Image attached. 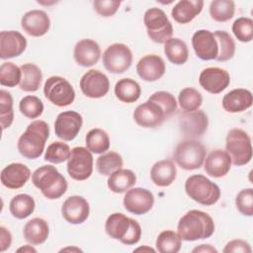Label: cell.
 Returning a JSON list of instances; mask_svg holds the SVG:
<instances>
[{
    "instance_id": "obj_1",
    "label": "cell",
    "mask_w": 253,
    "mask_h": 253,
    "mask_svg": "<svg viewBox=\"0 0 253 253\" xmlns=\"http://www.w3.org/2000/svg\"><path fill=\"white\" fill-rule=\"evenodd\" d=\"M177 230L181 239L185 241L206 239L213 234L214 222L207 212L191 210L180 218Z\"/></svg>"
},
{
    "instance_id": "obj_2",
    "label": "cell",
    "mask_w": 253,
    "mask_h": 253,
    "mask_svg": "<svg viewBox=\"0 0 253 253\" xmlns=\"http://www.w3.org/2000/svg\"><path fill=\"white\" fill-rule=\"evenodd\" d=\"M49 136V126L44 121L37 120L32 122L18 139V150L25 158H39L45 146Z\"/></svg>"
},
{
    "instance_id": "obj_3",
    "label": "cell",
    "mask_w": 253,
    "mask_h": 253,
    "mask_svg": "<svg viewBox=\"0 0 253 253\" xmlns=\"http://www.w3.org/2000/svg\"><path fill=\"white\" fill-rule=\"evenodd\" d=\"M105 230L111 238L119 240L126 245L136 244L141 237L139 223L121 212H114L108 216Z\"/></svg>"
},
{
    "instance_id": "obj_4",
    "label": "cell",
    "mask_w": 253,
    "mask_h": 253,
    "mask_svg": "<svg viewBox=\"0 0 253 253\" xmlns=\"http://www.w3.org/2000/svg\"><path fill=\"white\" fill-rule=\"evenodd\" d=\"M32 182L48 200L63 196L67 190V181L52 165H42L32 174Z\"/></svg>"
},
{
    "instance_id": "obj_5",
    "label": "cell",
    "mask_w": 253,
    "mask_h": 253,
    "mask_svg": "<svg viewBox=\"0 0 253 253\" xmlns=\"http://www.w3.org/2000/svg\"><path fill=\"white\" fill-rule=\"evenodd\" d=\"M186 194L195 202L204 205H214L220 198L219 187L204 175L190 176L185 182Z\"/></svg>"
},
{
    "instance_id": "obj_6",
    "label": "cell",
    "mask_w": 253,
    "mask_h": 253,
    "mask_svg": "<svg viewBox=\"0 0 253 253\" xmlns=\"http://www.w3.org/2000/svg\"><path fill=\"white\" fill-rule=\"evenodd\" d=\"M225 151L234 165L248 164L252 158V144L248 133L240 128L230 129L225 138Z\"/></svg>"
},
{
    "instance_id": "obj_7",
    "label": "cell",
    "mask_w": 253,
    "mask_h": 253,
    "mask_svg": "<svg viewBox=\"0 0 253 253\" xmlns=\"http://www.w3.org/2000/svg\"><path fill=\"white\" fill-rule=\"evenodd\" d=\"M206 147L196 139L189 138L178 143L174 151V160L185 170L201 168L206 158Z\"/></svg>"
},
{
    "instance_id": "obj_8",
    "label": "cell",
    "mask_w": 253,
    "mask_h": 253,
    "mask_svg": "<svg viewBox=\"0 0 253 253\" xmlns=\"http://www.w3.org/2000/svg\"><path fill=\"white\" fill-rule=\"evenodd\" d=\"M147 36L157 43H165L173 35V26L166 13L160 8H150L143 16Z\"/></svg>"
},
{
    "instance_id": "obj_9",
    "label": "cell",
    "mask_w": 253,
    "mask_h": 253,
    "mask_svg": "<svg viewBox=\"0 0 253 253\" xmlns=\"http://www.w3.org/2000/svg\"><path fill=\"white\" fill-rule=\"evenodd\" d=\"M45 98L57 107H66L73 103L75 91L72 85L63 77L50 76L43 85Z\"/></svg>"
},
{
    "instance_id": "obj_10",
    "label": "cell",
    "mask_w": 253,
    "mask_h": 253,
    "mask_svg": "<svg viewBox=\"0 0 253 253\" xmlns=\"http://www.w3.org/2000/svg\"><path fill=\"white\" fill-rule=\"evenodd\" d=\"M131 63L132 52L124 43H113L103 53L104 67L111 73H124L130 67Z\"/></svg>"
},
{
    "instance_id": "obj_11",
    "label": "cell",
    "mask_w": 253,
    "mask_h": 253,
    "mask_svg": "<svg viewBox=\"0 0 253 253\" xmlns=\"http://www.w3.org/2000/svg\"><path fill=\"white\" fill-rule=\"evenodd\" d=\"M67 172L76 181L88 179L93 172V156L91 151L82 146L72 148L67 160Z\"/></svg>"
},
{
    "instance_id": "obj_12",
    "label": "cell",
    "mask_w": 253,
    "mask_h": 253,
    "mask_svg": "<svg viewBox=\"0 0 253 253\" xmlns=\"http://www.w3.org/2000/svg\"><path fill=\"white\" fill-rule=\"evenodd\" d=\"M80 89L82 93L92 99L102 98L109 92L110 81L106 74L97 69L87 71L80 79Z\"/></svg>"
},
{
    "instance_id": "obj_13",
    "label": "cell",
    "mask_w": 253,
    "mask_h": 253,
    "mask_svg": "<svg viewBox=\"0 0 253 253\" xmlns=\"http://www.w3.org/2000/svg\"><path fill=\"white\" fill-rule=\"evenodd\" d=\"M154 204L153 194L144 188H130L124 197L125 209L133 214H144L148 212Z\"/></svg>"
},
{
    "instance_id": "obj_14",
    "label": "cell",
    "mask_w": 253,
    "mask_h": 253,
    "mask_svg": "<svg viewBox=\"0 0 253 253\" xmlns=\"http://www.w3.org/2000/svg\"><path fill=\"white\" fill-rule=\"evenodd\" d=\"M83 124L82 116L75 111L60 113L54 122L56 136L65 141L73 140L79 133Z\"/></svg>"
},
{
    "instance_id": "obj_15",
    "label": "cell",
    "mask_w": 253,
    "mask_h": 253,
    "mask_svg": "<svg viewBox=\"0 0 253 253\" xmlns=\"http://www.w3.org/2000/svg\"><path fill=\"white\" fill-rule=\"evenodd\" d=\"M133 119L142 127H156L167 119V116L157 103L147 100L135 108Z\"/></svg>"
},
{
    "instance_id": "obj_16",
    "label": "cell",
    "mask_w": 253,
    "mask_h": 253,
    "mask_svg": "<svg viewBox=\"0 0 253 253\" xmlns=\"http://www.w3.org/2000/svg\"><path fill=\"white\" fill-rule=\"evenodd\" d=\"M200 85L209 93L219 94L230 84L229 73L219 67L205 68L199 77Z\"/></svg>"
},
{
    "instance_id": "obj_17",
    "label": "cell",
    "mask_w": 253,
    "mask_h": 253,
    "mask_svg": "<svg viewBox=\"0 0 253 253\" xmlns=\"http://www.w3.org/2000/svg\"><path fill=\"white\" fill-rule=\"evenodd\" d=\"M192 45L196 55L203 60L215 59L218 53V44L212 32L199 30L192 37Z\"/></svg>"
},
{
    "instance_id": "obj_18",
    "label": "cell",
    "mask_w": 253,
    "mask_h": 253,
    "mask_svg": "<svg viewBox=\"0 0 253 253\" xmlns=\"http://www.w3.org/2000/svg\"><path fill=\"white\" fill-rule=\"evenodd\" d=\"M179 124L182 132L186 136L196 138L206 132L209 126V119L207 114L201 110L184 112L179 118Z\"/></svg>"
},
{
    "instance_id": "obj_19",
    "label": "cell",
    "mask_w": 253,
    "mask_h": 253,
    "mask_svg": "<svg viewBox=\"0 0 253 253\" xmlns=\"http://www.w3.org/2000/svg\"><path fill=\"white\" fill-rule=\"evenodd\" d=\"M90 207L87 200L81 196H70L62 204L63 218L71 224H81L89 216Z\"/></svg>"
},
{
    "instance_id": "obj_20",
    "label": "cell",
    "mask_w": 253,
    "mask_h": 253,
    "mask_svg": "<svg viewBox=\"0 0 253 253\" xmlns=\"http://www.w3.org/2000/svg\"><path fill=\"white\" fill-rule=\"evenodd\" d=\"M27 47L26 38L18 31H2L0 33V57L2 59L17 57Z\"/></svg>"
},
{
    "instance_id": "obj_21",
    "label": "cell",
    "mask_w": 253,
    "mask_h": 253,
    "mask_svg": "<svg viewBox=\"0 0 253 253\" xmlns=\"http://www.w3.org/2000/svg\"><path fill=\"white\" fill-rule=\"evenodd\" d=\"M21 27L32 37H42L48 32L50 20L44 11L31 10L25 13L22 17Z\"/></svg>"
},
{
    "instance_id": "obj_22",
    "label": "cell",
    "mask_w": 253,
    "mask_h": 253,
    "mask_svg": "<svg viewBox=\"0 0 253 253\" xmlns=\"http://www.w3.org/2000/svg\"><path fill=\"white\" fill-rule=\"evenodd\" d=\"M165 62L157 54H147L141 57L136 64L138 76L147 82L160 79L165 73Z\"/></svg>"
},
{
    "instance_id": "obj_23",
    "label": "cell",
    "mask_w": 253,
    "mask_h": 253,
    "mask_svg": "<svg viewBox=\"0 0 253 253\" xmlns=\"http://www.w3.org/2000/svg\"><path fill=\"white\" fill-rule=\"evenodd\" d=\"M73 56L79 65L83 67H90L99 61L101 48L95 41L91 39H83L76 42L73 50Z\"/></svg>"
},
{
    "instance_id": "obj_24",
    "label": "cell",
    "mask_w": 253,
    "mask_h": 253,
    "mask_svg": "<svg viewBox=\"0 0 253 253\" xmlns=\"http://www.w3.org/2000/svg\"><path fill=\"white\" fill-rule=\"evenodd\" d=\"M231 167V159L225 150L214 149L205 158L204 168L208 175L213 178L225 176Z\"/></svg>"
},
{
    "instance_id": "obj_25",
    "label": "cell",
    "mask_w": 253,
    "mask_h": 253,
    "mask_svg": "<svg viewBox=\"0 0 253 253\" xmlns=\"http://www.w3.org/2000/svg\"><path fill=\"white\" fill-rule=\"evenodd\" d=\"M1 183L8 189L22 188L30 179V169L22 163H11L1 171Z\"/></svg>"
},
{
    "instance_id": "obj_26",
    "label": "cell",
    "mask_w": 253,
    "mask_h": 253,
    "mask_svg": "<svg viewBox=\"0 0 253 253\" xmlns=\"http://www.w3.org/2000/svg\"><path fill=\"white\" fill-rule=\"evenodd\" d=\"M221 103L226 112L241 113L252 106V93L244 88L233 89L223 96Z\"/></svg>"
},
{
    "instance_id": "obj_27",
    "label": "cell",
    "mask_w": 253,
    "mask_h": 253,
    "mask_svg": "<svg viewBox=\"0 0 253 253\" xmlns=\"http://www.w3.org/2000/svg\"><path fill=\"white\" fill-rule=\"evenodd\" d=\"M202 0H181L171 10L172 18L179 24H188L193 21L203 10Z\"/></svg>"
},
{
    "instance_id": "obj_28",
    "label": "cell",
    "mask_w": 253,
    "mask_h": 253,
    "mask_svg": "<svg viewBox=\"0 0 253 253\" xmlns=\"http://www.w3.org/2000/svg\"><path fill=\"white\" fill-rule=\"evenodd\" d=\"M177 169L170 159H163L154 163L150 170V178L158 187H168L176 179Z\"/></svg>"
},
{
    "instance_id": "obj_29",
    "label": "cell",
    "mask_w": 253,
    "mask_h": 253,
    "mask_svg": "<svg viewBox=\"0 0 253 253\" xmlns=\"http://www.w3.org/2000/svg\"><path fill=\"white\" fill-rule=\"evenodd\" d=\"M48 224L41 217L30 219L24 226L23 235L27 242L32 245H40L43 243L48 236Z\"/></svg>"
},
{
    "instance_id": "obj_30",
    "label": "cell",
    "mask_w": 253,
    "mask_h": 253,
    "mask_svg": "<svg viewBox=\"0 0 253 253\" xmlns=\"http://www.w3.org/2000/svg\"><path fill=\"white\" fill-rule=\"evenodd\" d=\"M136 183V176L133 171L129 169H119L112 173L108 178L109 189L117 194L125 193L134 186Z\"/></svg>"
},
{
    "instance_id": "obj_31",
    "label": "cell",
    "mask_w": 253,
    "mask_h": 253,
    "mask_svg": "<svg viewBox=\"0 0 253 253\" xmlns=\"http://www.w3.org/2000/svg\"><path fill=\"white\" fill-rule=\"evenodd\" d=\"M141 94V88L139 84L131 78L120 79L115 85L116 97L124 103L136 102Z\"/></svg>"
},
{
    "instance_id": "obj_32",
    "label": "cell",
    "mask_w": 253,
    "mask_h": 253,
    "mask_svg": "<svg viewBox=\"0 0 253 253\" xmlns=\"http://www.w3.org/2000/svg\"><path fill=\"white\" fill-rule=\"evenodd\" d=\"M22 79L20 83L21 90L25 92H35L41 87L42 73L40 67L34 63H25L21 66Z\"/></svg>"
},
{
    "instance_id": "obj_33",
    "label": "cell",
    "mask_w": 253,
    "mask_h": 253,
    "mask_svg": "<svg viewBox=\"0 0 253 253\" xmlns=\"http://www.w3.org/2000/svg\"><path fill=\"white\" fill-rule=\"evenodd\" d=\"M164 53L168 60L176 65L184 64L189 57L187 44L178 38H171L164 43Z\"/></svg>"
},
{
    "instance_id": "obj_34",
    "label": "cell",
    "mask_w": 253,
    "mask_h": 253,
    "mask_svg": "<svg viewBox=\"0 0 253 253\" xmlns=\"http://www.w3.org/2000/svg\"><path fill=\"white\" fill-rule=\"evenodd\" d=\"M35 208V200L28 194L16 195L9 205L11 214L18 219H24L30 216L34 212Z\"/></svg>"
},
{
    "instance_id": "obj_35",
    "label": "cell",
    "mask_w": 253,
    "mask_h": 253,
    "mask_svg": "<svg viewBox=\"0 0 253 253\" xmlns=\"http://www.w3.org/2000/svg\"><path fill=\"white\" fill-rule=\"evenodd\" d=\"M86 148L95 154H102L110 147V137L102 128L90 129L85 137Z\"/></svg>"
},
{
    "instance_id": "obj_36",
    "label": "cell",
    "mask_w": 253,
    "mask_h": 253,
    "mask_svg": "<svg viewBox=\"0 0 253 253\" xmlns=\"http://www.w3.org/2000/svg\"><path fill=\"white\" fill-rule=\"evenodd\" d=\"M156 250L160 253H177L182 246V239L178 232L164 230L160 232L155 242Z\"/></svg>"
},
{
    "instance_id": "obj_37",
    "label": "cell",
    "mask_w": 253,
    "mask_h": 253,
    "mask_svg": "<svg viewBox=\"0 0 253 253\" xmlns=\"http://www.w3.org/2000/svg\"><path fill=\"white\" fill-rule=\"evenodd\" d=\"M123 164V158L118 152L109 151L107 153H103L97 158L96 168L100 174L110 176L115 171L121 169Z\"/></svg>"
},
{
    "instance_id": "obj_38",
    "label": "cell",
    "mask_w": 253,
    "mask_h": 253,
    "mask_svg": "<svg viewBox=\"0 0 253 253\" xmlns=\"http://www.w3.org/2000/svg\"><path fill=\"white\" fill-rule=\"evenodd\" d=\"M235 12V4L232 0H213L210 4V15L216 22L230 20Z\"/></svg>"
},
{
    "instance_id": "obj_39",
    "label": "cell",
    "mask_w": 253,
    "mask_h": 253,
    "mask_svg": "<svg viewBox=\"0 0 253 253\" xmlns=\"http://www.w3.org/2000/svg\"><path fill=\"white\" fill-rule=\"evenodd\" d=\"M213 35L218 44V53L215 60L226 61L231 59L235 53V42L233 39L225 31H215Z\"/></svg>"
},
{
    "instance_id": "obj_40",
    "label": "cell",
    "mask_w": 253,
    "mask_h": 253,
    "mask_svg": "<svg viewBox=\"0 0 253 253\" xmlns=\"http://www.w3.org/2000/svg\"><path fill=\"white\" fill-rule=\"evenodd\" d=\"M178 102L184 112H194L199 110L203 103L201 93L192 87L184 88L180 91Z\"/></svg>"
},
{
    "instance_id": "obj_41",
    "label": "cell",
    "mask_w": 253,
    "mask_h": 253,
    "mask_svg": "<svg viewBox=\"0 0 253 253\" xmlns=\"http://www.w3.org/2000/svg\"><path fill=\"white\" fill-rule=\"evenodd\" d=\"M22 70L13 62H3L0 66V84L7 87H15L21 83Z\"/></svg>"
},
{
    "instance_id": "obj_42",
    "label": "cell",
    "mask_w": 253,
    "mask_h": 253,
    "mask_svg": "<svg viewBox=\"0 0 253 253\" xmlns=\"http://www.w3.org/2000/svg\"><path fill=\"white\" fill-rule=\"evenodd\" d=\"M71 149L68 144L61 141H54L47 146L44 153V160L50 163L58 164L68 160Z\"/></svg>"
},
{
    "instance_id": "obj_43",
    "label": "cell",
    "mask_w": 253,
    "mask_h": 253,
    "mask_svg": "<svg viewBox=\"0 0 253 253\" xmlns=\"http://www.w3.org/2000/svg\"><path fill=\"white\" fill-rule=\"evenodd\" d=\"M14 120L13 99L9 92L0 91V124L2 130L9 127Z\"/></svg>"
},
{
    "instance_id": "obj_44",
    "label": "cell",
    "mask_w": 253,
    "mask_h": 253,
    "mask_svg": "<svg viewBox=\"0 0 253 253\" xmlns=\"http://www.w3.org/2000/svg\"><path fill=\"white\" fill-rule=\"evenodd\" d=\"M19 109L22 115H24L26 118L37 119L43 112V104L40 98L28 95L20 101Z\"/></svg>"
},
{
    "instance_id": "obj_45",
    "label": "cell",
    "mask_w": 253,
    "mask_h": 253,
    "mask_svg": "<svg viewBox=\"0 0 253 253\" xmlns=\"http://www.w3.org/2000/svg\"><path fill=\"white\" fill-rule=\"evenodd\" d=\"M232 32L239 42H251L253 39V20L248 17L237 18L232 24Z\"/></svg>"
},
{
    "instance_id": "obj_46",
    "label": "cell",
    "mask_w": 253,
    "mask_h": 253,
    "mask_svg": "<svg viewBox=\"0 0 253 253\" xmlns=\"http://www.w3.org/2000/svg\"><path fill=\"white\" fill-rule=\"evenodd\" d=\"M148 100L157 103L163 109L167 118L177 110L176 99L170 92H167V91L155 92L148 98Z\"/></svg>"
},
{
    "instance_id": "obj_47",
    "label": "cell",
    "mask_w": 253,
    "mask_h": 253,
    "mask_svg": "<svg viewBox=\"0 0 253 253\" xmlns=\"http://www.w3.org/2000/svg\"><path fill=\"white\" fill-rule=\"evenodd\" d=\"M235 206L239 212L246 216L253 215V189L241 190L235 198Z\"/></svg>"
},
{
    "instance_id": "obj_48",
    "label": "cell",
    "mask_w": 253,
    "mask_h": 253,
    "mask_svg": "<svg viewBox=\"0 0 253 253\" xmlns=\"http://www.w3.org/2000/svg\"><path fill=\"white\" fill-rule=\"evenodd\" d=\"M121 6V2L117 0H95L93 7L95 11L103 17H111L116 14Z\"/></svg>"
},
{
    "instance_id": "obj_49",
    "label": "cell",
    "mask_w": 253,
    "mask_h": 253,
    "mask_svg": "<svg viewBox=\"0 0 253 253\" xmlns=\"http://www.w3.org/2000/svg\"><path fill=\"white\" fill-rule=\"evenodd\" d=\"M224 253L229 252H242V253H251L252 249L250 244L242 239H233L226 243L225 247L222 250Z\"/></svg>"
},
{
    "instance_id": "obj_50",
    "label": "cell",
    "mask_w": 253,
    "mask_h": 253,
    "mask_svg": "<svg viewBox=\"0 0 253 253\" xmlns=\"http://www.w3.org/2000/svg\"><path fill=\"white\" fill-rule=\"evenodd\" d=\"M12 243V234L11 232L4 226H0V247L1 252L7 250Z\"/></svg>"
},
{
    "instance_id": "obj_51",
    "label": "cell",
    "mask_w": 253,
    "mask_h": 253,
    "mask_svg": "<svg viewBox=\"0 0 253 253\" xmlns=\"http://www.w3.org/2000/svg\"><path fill=\"white\" fill-rule=\"evenodd\" d=\"M192 252H194V253H196V252H206V253H216L217 252V250L214 248V247H212L211 245H210V244H201L200 246H197V247H195L193 250H192Z\"/></svg>"
},
{
    "instance_id": "obj_52",
    "label": "cell",
    "mask_w": 253,
    "mask_h": 253,
    "mask_svg": "<svg viewBox=\"0 0 253 253\" xmlns=\"http://www.w3.org/2000/svg\"><path fill=\"white\" fill-rule=\"evenodd\" d=\"M22 251H24V252H37V250L34 247L30 246V245L23 246V247H21L17 250V252H22Z\"/></svg>"
},
{
    "instance_id": "obj_53",
    "label": "cell",
    "mask_w": 253,
    "mask_h": 253,
    "mask_svg": "<svg viewBox=\"0 0 253 253\" xmlns=\"http://www.w3.org/2000/svg\"><path fill=\"white\" fill-rule=\"evenodd\" d=\"M133 251H148V252H155V250L154 249H152L151 247H147V246H143V247H139V248H136L135 250H133Z\"/></svg>"
},
{
    "instance_id": "obj_54",
    "label": "cell",
    "mask_w": 253,
    "mask_h": 253,
    "mask_svg": "<svg viewBox=\"0 0 253 253\" xmlns=\"http://www.w3.org/2000/svg\"><path fill=\"white\" fill-rule=\"evenodd\" d=\"M60 251H81V249L79 248H76V247H66V248H63L61 249Z\"/></svg>"
}]
</instances>
